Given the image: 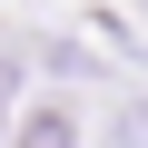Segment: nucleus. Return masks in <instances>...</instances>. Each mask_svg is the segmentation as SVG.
Listing matches in <instances>:
<instances>
[{"label":"nucleus","mask_w":148,"mask_h":148,"mask_svg":"<svg viewBox=\"0 0 148 148\" xmlns=\"http://www.w3.org/2000/svg\"><path fill=\"white\" fill-rule=\"evenodd\" d=\"M20 148H79V119H69V109H40L20 128Z\"/></svg>","instance_id":"1"},{"label":"nucleus","mask_w":148,"mask_h":148,"mask_svg":"<svg viewBox=\"0 0 148 148\" xmlns=\"http://www.w3.org/2000/svg\"><path fill=\"white\" fill-rule=\"evenodd\" d=\"M10 89H20V69H10V59H0V109H10Z\"/></svg>","instance_id":"2"}]
</instances>
